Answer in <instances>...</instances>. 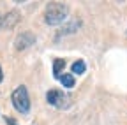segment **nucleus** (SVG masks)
I'll return each instance as SVG.
<instances>
[{"label":"nucleus","instance_id":"nucleus-1","mask_svg":"<svg viewBox=\"0 0 127 125\" xmlns=\"http://www.w3.org/2000/svg\"><path fill=\"white\" fill-rule=\"evenodd\" d=\"M67 14H69V7L67 4H62V2H50L46 5V11H44V21L48 25H60L65 21L67 18Z\"/></svg>","mask_w":127,"mask_h":125},{"label":"nucleus","instance_id":"nucleus-2","mask_svg":"<svg viewBox=\"0 0 127 125\" xmlns=\"http://www.w3.org/2000/svg\"><path fill=\"white\" fill-rule=\"evenodd\" d=\"M11 100H12V106H14L16 111H20L23 115L30 111V97H28V92H27L25 85H20L18 88L12 92Z\"/></svg>","mask_w":127,"mask_h":125},{"label":"nucleus","instance_id":"nucleus-3","mask_svg":"<svg viewBox=\"0 0 127 125\" xmlns=\"http://www.w3.org/2000/svg\"><path fill=\"white\" fill-rule=\"evenodd\" d=\"M46 100H48V104H51L53 107H67L71 99L62 90H50L46 93Z\"/></svg>","mask_w":127,"mask_h":125},{"label":"nucleus","instance_id":"nucleus-4","mask_svg":"<svg viewBox=\"0 0 127 125\" xmlns=\"http://www.w3.org/2000/svg\"><path fill=\"white\" fill-rule=\"evenodd\" d=\"M20 21V14L16 11H9L5 14H0V30H11Z\"/></svg>","mask_w":127,"mask_h":125},{"label":"nucleus","instance_id":"nucleus-5","mask_svg":"<svg viewBox=\"0 0 127 125\" xmlns=\"http://www.w3.org/2000/svg\"><path fill=\"white\" fill-rule=\"evenodd\" d=\"M34 42H35V35L27 30V32H21L18 37H16L14 46H16V50H18V51H23V50L28 48V46H32Z\"/></svg>","mask_w":127,"mask_h":125},{"label":"nucleus","instance_id":"nucleus-6","mask_svg":"<svg viewBox=\"0 0 127 125\" xmlns=\"http://www.w3.org/2000/svg\"><path fill=\"white\" fill-rule=\"evenodd\" d=\"M60 83L65 86V88H72L74 86V76L72 74H60Z\"/></svg>","mask_w":127,"mask_h":125},{"label":"nucleus","instance_id":"nucleus-7","mask_svg":"<svg viewBox=\"0 0 127 125\" xmlns=\"http://www.w3.org/2000/svg\"><path fill=\"white\" fill-rule=\"evenodd\" d=\"M64 67H65V62H64V60L57 58V60L53 62V74H55V77H57V79L60 77V72L64 71Z\"/></svg>","mask_w":127,"mask_h":125},{"label":"nucleus","instance_id":"nucleus-8","mask_svg":"<svg viewBox=\"0 0 127 125\" xmlns=\"http://www.w3.org/2000/svg\"><path fill=\"white\" fill-rule=\"evenodd\" d=\"M85 69H87V67H85V62H83V60H76L74 64H72V72H74V74H83Z\"/></svg>","mask_w":127,"mask_h":125},{"label":"nucleus","instance_id":"nucleus-9","mask_svg":"<svg viewBox=\"0 0 127 125\" xmlns=\"http://www.w3.org/2000/svg\"><path fill=\"white\" fill-rule=\"evenodd\" d=\"M79 25H81L79 21H78V23H76V21H72L71 25H67V26H64V28L60 30V34H58V37H60V35H65V34H72V30H76V28H78Z\"/></svg>","mask_w":127,"mask_h":125},{"label":"nucleus","instance_id":"nucleus-10","mask_svg":"<svg viewBox=\"0 0 127 125\" xmlns=\"http://www.w3.org/2000/svg\"><path fill=\"white\" fill-rule=\"evenodd\" d=\"M2 79H4V72H2V67H0V83H2Z\"/></svg>","mask_w":127,"mask_h":125}]
</instances>
